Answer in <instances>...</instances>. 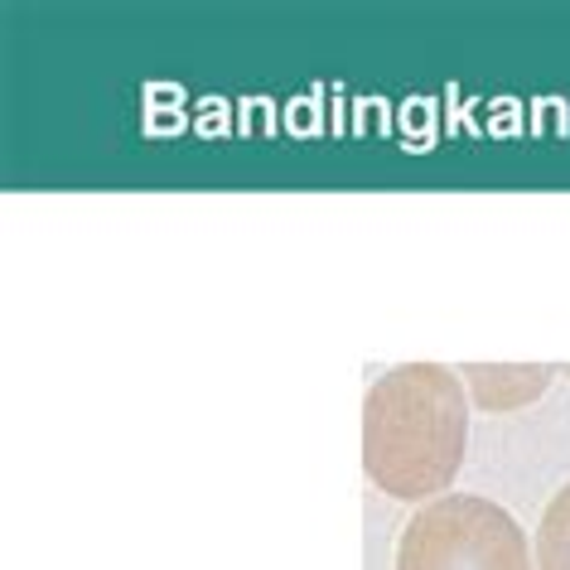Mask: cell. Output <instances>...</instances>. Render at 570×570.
Wrapping results in <instances>:
<instances>
[{"mask_svg": "<svg viewBox=\"0 0 570 570\" xmlns=\"http://www.w3.org/2000/svg\"><path fill=\"white\" fill-rule=\"evenodd\" d=\"M532 556H537V570H570V483L541 512Z\"/></svg>", "mask_w": 570, "mask_h": 570, "instance_id": "4", "label": "cell"}, {"mask_svg": "<svg viewBox=\"0 0 570 570\" xmlns=\"http://www.w3.org/2000/svg\"><path fill=\"white\" fill-rule=\"evenodd\" d=\"M469 445V392L445 363H402L363 396V469L387 498L421 503L450 489Z\"/></svg>", "mask_w": 570, "mask_h": 570, "instance_id": "1", "label": "cell"}, {"mask_svg": "<svg viewBox=\"0 0 570 570\" xmlns=\"http://www.w3.org/2000/svg\"><path fill=\"white\" fill-rule=\"evenodd\" d=\"M479 411H522L532 406L561 367L551 363H464L454 367Z\"/></svg>", "mask_w": 570, "mask_h": 570, "instance_id": "3", "label": "cell"}, {"mask_svg": "<svg viewBox=\"0 0 570 570\" xmlns=\"http://www.w3.org/2000/svg\"><path fill=\"white\" fill-rule=\"evenodd\" d=\"M522 527L479 493L425 503L396 541V570H532Z\"/></svg>", "mask_w": 570, "mask_h": 570, "instance_id": "2", "label": "cell"}, {"mask_svg": "<svg viewBox=\"0 0 570 570\" xmlns=\"http://www.w3.org/2000/svg\"><path fill=\"white\" fill-rule=\"evenodd\" d=\"M561 373H566V377H570V367H561Z\"/></svg>", "mask_w": 570, "mask_h": 570, "instance_id": "5", "label": "cell"}]
</instances>
